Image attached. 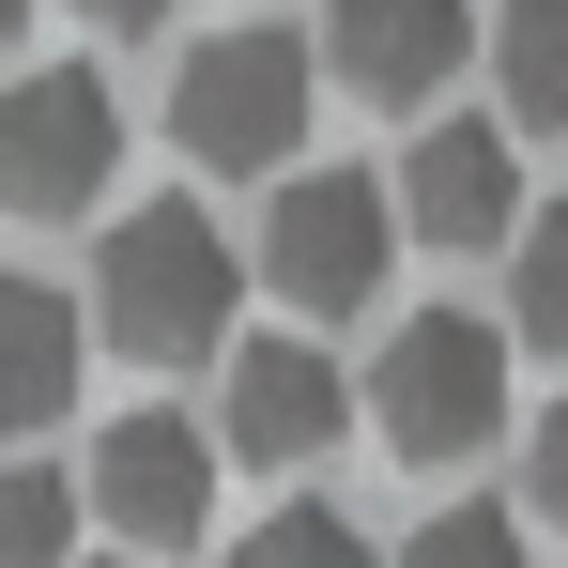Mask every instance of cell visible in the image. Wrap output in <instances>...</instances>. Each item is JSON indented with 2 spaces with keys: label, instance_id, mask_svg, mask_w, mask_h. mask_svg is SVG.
I'll list each match as a JSON object with an SVG mask.
<instances>
[{
  "label": "cell",
  "instance_id": "cell-3",
  "mask_svg": "<svg viewBox=\"0 0 568 568\" xmlns=\"http://www.w3.org/2000/svg\"><path fill=\"white\" fill-rule=\"evenodd\" d=\"M307 78H323L307 31H215V47H185L170 139H185L200 170H292V139H307Z\"/></svg>",
  "mask_w": 568,
  "mask_h": 568
},
{
  "label": "cell",
  "instance_id": "cell-15",
  "mask_svg": "<svg viewBox=\"0 0 568 568\" xmlns=\"http://www.w3.org/2000/svg\"><path fill=\"white\" fill-rule=\"evenodd\" d=\"M231 568H369V538H354L338 507H277V523H246Z\"/></svg>",
  "mask_w": 568,
  "mask_h": 568
},
{
  "label": "cell",
  "instance_id": "cell-9",
  "mask_svg": "<svg viewBox=\"0 0 568 568\" xmlns=\"http://www.w3.org/2000/svg\"><path fill=\"white\" fill-rule=\"evenodd\" d=\"M399 231H430V246L523 231V154H507L491 123H430V139L399 154Z\"/></svg>",
  "mask_w": 568,
  "mask_h": 568
},
{
  "label": "cell",
  "instance_id": "cell-18",
  "mask_svg": "<svg viewBox=\"0 0 568 568\" xmlns=\"http://www.w3.org/2000/svg\"><path fill=\"white\" fill-rule=\"evenodd\" d=\"M16 16H31V0H0V47H16Z\"/></svg>",
  "mask_w": 568,
  "mask_h": 568
},
{
  "label": "cell",
  "instance_id": "cell-10",
  "mask_svg": "<svg viewBox=\"0 0 568 568\" xmlns=\"http://www.w3.org/2000/svg\"><path fill=\"white\" fill-rule=\"evenodd\" d=\"M62 399H78V307L47 277H0V446L47 430Z\"/></svg>",
  "mask_w": 568,
  "mask_h": 568
},
{
  "label": "cell",
  "instance_id": "cell-2",
  "mask_svg": "<svg viewBox=\"0 0 568 568\" xmlns=\"http://www.w3.org/2000/svg\"><path fill=\"white\" fill-rule=\"evenodd\" d=\"M369 430L399 462H476L507 430V338L476 307H399L369 354Z\"/></svg>",
  "mask_w": 568,
  "mask_h": 568
},
{
  "label": "cell",
  "instance_id": "cell-5",
  "mask_svg": "<svg viewBox=\"0 0 568 568\" xmlns=\"http://www.w3.org/2000/svg\"><path fill=\"white\" fill-rule=\"evenodd\" d=\"M384 246H399V185H369V170H292L262 215V277L292 307H369Z\"/></svg>",
  "mask_w": 568,
  "mask_h": 568
},
{
  "label": "cell",
  "instance_id": "cell-16",
  "mask_svg": "<svg viewBox=\"0 0 568 568\" xmlns=\"http://www.w3.org/2000/svg\"><path fill=\"white\" fill-rule=\"evenodd\" d=\"M523 507H538V523L568 538V399L538 415V430H523Z\"/></svg>",
  "mask_w": 568,
  "mask_h": 568
},
{
  "label": "cell",
  "instance_id": "cell-12",
  "mask_svg": "<svg viewBox=\"0 0 568 568\" xmlns=\"http://www.w3.org/2000/svg\"><path fill=\"white\" fill-rule=\"evenodd\" d=\"M507 338L568 354V200H538V215L507 231Z\"/></svg>",
  "mask_w": 568,
  "mask_h": 568
},
{
  "label": "cell",
  "instance_id": "cell-13",
  "mask_svg": "<svg viewBox=\"0 0 568 568\" xmlns=\"http://www.w3.org/2000/svg\"><path fill=\"white\" fill-rule=\"evenodd\" d=\"M78 476H47V462H0V568H78Z\"/></svg>",
  "mask_w": 568,
  "mask_h": 568
},
{
  "label": "cell",
  "instance_id": "cell-4",
  "mask_svg": "<svg viewBox=\"0 0 568 568\" xmlns=\"http://www.w3.org/2000/svg\"><path fill=\"white\" fill-rule=\"evenodd\" d=\"M108 170H123V93H108L93 62L0 78V200H16V215H78Z\"/></svg>",
  "mask_w": 568,
  "mask_h": 568
},
{
  "label": "cell",
  "instance_id": "cell-1",
  "mask_svg": "<svg viewBox=\"0 0 568 568\" xmlns=\"http://www.w3.org/2000/svg\"><path fill=\"white\" fill-rule=\"evenodd\" d=\"M93 323L139 354V369H200L231 354V231L200 200H123L93 246Z\"/></svg>",
  "mask_w": 568,
  "mask_h": 568
},
{
  "label": "cell",
  "instance_id": "cell-8",
  "mask_svg": "<svg viewBox=\"0 0 568 568\" xmlns=\"http://www.w3.org/2000/svg\"><path fill=\"white\" fill-rule=\"evenodd\" d=\"M338 415H354V384L323 369L307 338H231L215 446H246V462H323V446H338Z\"/></svg>",
  "mask_w": 568,
  "mask_h": 568
},
{
  "label": "cell",
  "instance_id": "cell-14",
  "mask_svg": "<svg viewBox=\"0 0 568 568\" xmlns=\"http://www.w3.org/2000/svg\"><path fill=\"white\" fill-rule=\"evenodd\" d=\"M399 568H538V554H523L507 507H430V523L399 538Z\"/></svg>",
  "mask_w": 568,
  "mask_h": 568
},
{
  "label": "cell",
  "instance_id": "cell-17",
  "mask_svg": "<svg viewBox=\"0 0 568 568\" xmlns=\"http://www.w3.org/2000/svg\"><path fill=\"white\" fill-rule=\"evenodd\" d=\"M93 31H170V0H78Z\"/></svg>",
  "mask_w": 568,
  "mask_h": 568
},
{
  "label": "cell",
  "instance_id": "cell-7",
  "mask_svg": "<svg viewBox=\"0 0 568 568\" xmlns=\"http://www.w3.org/2000/svg\"><path fill=\"white\" fill-rule=\"evenodd\" d=\"M476 62V0H323V78H354L369 108H430Z\"/></svg>",
  "mask_w": 568,
  "mask_h": 568
},
{
  "label": "cell",
  "instance_id": "cell-11",
  "mask_svg": "<svg viewBox=\"0 0 568 568\" xmlns=\"http://www.w3.org/2000/svg\"><path fill=\"white\" fill-rule=\"evenodd\" d=\"M491 93L507 123H568V0H491Z\"/></svg>",
  "mask_w": 568,
  "mask_h": 568
},
{
  "label": "cell",
  "instance_id": "cell-6",
  "mask_svg": "<svg viewBox=\"0 0 568 568\" xmlns=\"http://www.w3.org/2000/svg\"><path fill=\"white\" fill-rule=\"evenodd\" d=\"M78 507H93L123 554H185L200 523H215V430H200V415H123V430H93Z\"/></svg>",
  "mask_w": 568,
  "mask_h": 568
}]
</instances>
